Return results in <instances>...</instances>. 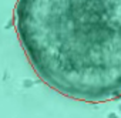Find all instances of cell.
<instances>
[{"label":"cell","mask_w":121,"mask_h":118,"mask_svg":"<svg viewBox=\"0 0 121 118\" xmlns=\"http://www.w3.org/2000/svg\"><path fill=\"white\" fill-rule=\"evenodd\" d=\"M14 26L41 81L104 102L121 93V0H17Z\"/></svg>","instance_id":"obj_1"},{"label":"cell","mask_w":121,"mask_h":118,"mask_svg":"<svg viewBox=\"0 0 121 118\" xmlns=\"http://www.w3.org/2000/svg\"><path fill=\"white\" fill-rule=\"evenodd\" d=\"M12 26H14V17H13V19H10V20L7 21V24L4 26V29H7V30H9V29H10Z\"/></svg>","instance_id":"obj_3"},{"label":"cell","mask_w":121,"mask_h":118,"mask_svg":"<svg viewBox=\"0 0 121 118\" xmlns=\"http://www.w3.org/2000/svg\"><path fill=\"white\" fill-rule=\"evenodd\" d=\"M108 118H117V115L112 114V112H110V114H108Z\"/></svg>","instance_id":"obj_4"},{"label":"cell","mask_w":121,"mask_h":118,"mask_svg":"<svg viewBox=\"0 0 121 118\" xmlns=\"http://www.w3.org/2000/svg\"><path fill=\"white\" fill-rule=\"evenodd\" d=\"M22 84H23V87H26V88H30V87L36 85V84H34V81H33V80H30V78H24Z\"/></svg>","instance_id":"obj_2"}]
</instances>
